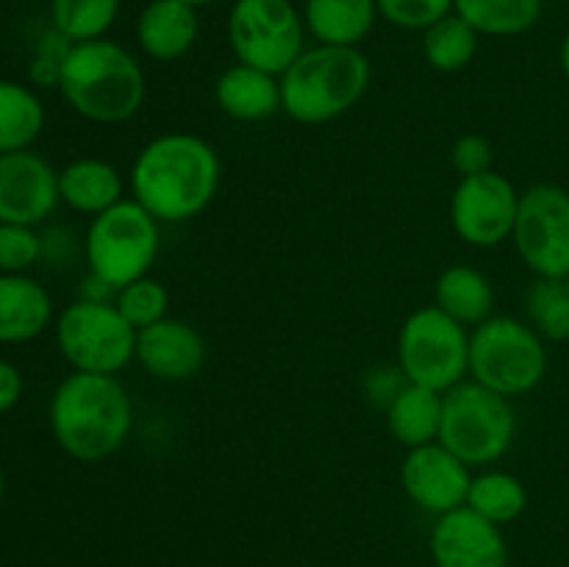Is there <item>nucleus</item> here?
I'll return each instance as SVG.
<instances>
[{
  "mask_svg": "<svg viewBox=\"0 0 569 567\" xmlns=\"http://www.w3.org/2000/svg\"><path fill=\"white\" fill-rule=\"evenodd\" d=\"M222 165L209 139L189 131L159 133L142 145L131 167V192L159 222L203 215L220 192Z\"/></svg>",
  "mask_w": 569,
  "mask_h": 567,
  "instance_id": "f257e3e1",
  "label": "nucleus"
},
{
  "mask_svg": "<svg viewBox=\"0 0 569 567\" xmlns=\"http://www.w3.org/2000/svg\"><path fill=\"white\" fill-rule=\"evenodd\" d=\"M133 404L117 376L72 370L50 398V431L76 461H103L128 442Z\"/></svg>",
  "mask_w": 569,
  "mask_h": 567,
  "instance_id": "f03ea898",
  "label": "nucleus"
},
{
  "mask_svg": "<svg viewBox=\"0 0 569 567\" xmlns=\"http://www.w3.org/2000/svg\"><path fill=\"white\" fill-rule=\"evenodd\" d=\"M59 92L76 115L98 126H120L139 115L148 98L142 64L114 39L72 42L59 76Z\"/></svg>",
  "mask_w": 569,
  "mask_h": 567,
  "instance_id": "7ed1b4c3",
  "label": "nucleus"
},
{
  "mask_svg": "<svg viewBox=\"0 0 569 567\" xmlns=\"http://www.w3.org/2000/svg\"><path fill=\"white\" fill-rule=\"evenodd\" d=\"M370 78V59L359 48H306L281 76V111L303 126H326L359 106Z\"/></svg>",
  "mask_w": 569,
  "mask_h": 567,
  "instance_id": "20e7f679",
  "label": "nucleus"
},
{
  "mask_svg": "<svg viewBox=\"0 0 569 567\" xmlns=\"http://www.w3.org/2000/svg\"><path fill=\"white\" fill-rule=\"evenodd\" d=\"M87 265L94 281L117 292L150 276L161 248V222L133 198L92 217L87 228Z\"/></svg>",
  "mask_w": 569,
  "mask_h": 567,
  "instance_id": "39448f33",
  "label": "nucleus"
},
{
  "mask_svg": "<svg viewBox=\"0 0 569 567\" xmlns=\"http://www.w3.org/2000/svg\"><path fill=\"white\" fill-rule=\"evenodd\" d=\"M548 361V345L528 320L492 315L470 328V378L503 398L533 392Z\"/></svg>",
  "mask_w": 569,
  "mask_h": 567,
  "instance_id": "423d86ee",
  "label": "nucleus"
},
{
  "mask_svg": "<svg viewBox=\"0 0 569 567\" xmlns=\"http://www.w3.org/2000/svg\"><path fill=\"white\" fill-rule=\"evenodd\" d=\"M517 417L511 400L483 384L465 378L442 392V428L439 442L459 456L467 467H489L515 445Z\"/></svg>",
  "mask_w": 569,
  "mask_h": 567,
  "instance_id": "0eeeda50",
  "label": "nucleus"
},
{
  "mask_svg": "<svg viewBox=\"0 0 569 567\" xmlns=\"http://www.w3.org/2000/svg\"><path fill=\"white\" fill-rule=\"evenodd\" d=\"M56 345L76 372L117 376L137 354V328L109 298H78L56 317Z\"/></svg>",
  "mask_w": 569,
  "mask_h": 567,
  "instance_id": "6e6552de",
  "label": "nucleus"
},
{
  "mask_svg": "<svg viewBox=\"0 0 569 567\" xmlns=\"http://www.w3.org/2000/svg\"><path fill=\"white\" fill-rule=\"evenodd\" d=\"M398 367L406 381L448 392L470 378V328L439 306H420L398 331Z\"/></svg>",
  "mask_w": 569,
  "mask_h": 567,
  "instance_id": "1a4fd4ad",
  "label": "nucleus"
},
{
  "mask_svg": "<svg viewBox=\"0 0 569 567\" xmlns=\"http://www.w3.org/2000/svg\"><path fill=\"white\" fill-rule=\"evenodd\" d=\"M303 11L292 0H237L228 14V42L237 61L283 76L306 50Z\"/></svg>",
  "mask_w": 569,
  "mask_h": 567,
  "instance_id": "9d476101",
  "label": "nucleus"
},
{
  "mask_svg": "<svg viewBox=\"0 0 569 567\" xmlns=\"http://www.w3.org/2000/svg\"><path fill=\"white\" fill-rule=\"evenodd\" d=\"M517 256L537 278L569 276V189L533 183L520 192L515 233Z\"/></svg>",
  "mask_w": 569,
  "mask_h": 567,
  "instance_id": "9b49d317",
  "label": "nucleus"
},
{
  "mask_svg": "<svg viewBox=\"0 0 569 567\" xmlns=\"http://www.w3.org/2000/svg\"><path fill=\"white\" fill-rule=\"evenodd\" d=\"M520 189L498 170L459 178L450 195V226L470 248H498L515 233Z\"/></svg>",
  "mask_w": 569,
  "mask_h": 567,
  "instance_id": "f8f14e48",
  "label": "nucleus"
},
{
  "mask_svg": "<svg viewBox=\"0 0 569 567\" xmlns=\"http://www.w3.org/2000/svg\"><path fill=\"white\" fill-rule=\"evenodd\" d=\"M472 472L442 442L406 450L400 461V484L406 498L428 515H448L467 504Z\"/></svg>",
  "mask_w": 569,
  "mask_h": 567,
  "instance_id": "ddd939ff",
  "label": "nucleus"
},
{
  "mask_svg": "<svg viewBox=\"0 0 569 567\" xmlns=\"http://www.w3.org/2000/svg\"><path fill=\"white\" fill-rule=\"evenodd\" d=\"M433 567H509L503 528L470 506L439 515L428 537Z\"/></svg>",
  "mask_w": 569,
  "mask_h": 567,
  "instance_id": "4468645a",
  "label": "nucleus"
},
{
  "mask_svg": "<svg viewBox=\"0 0 569 567\" xmlns=\"http://www.w3.org/2000/svg\"><path fill=\"white\" fill-rule=\"evenodd\" d=\"M59 203V170L48 159L33 150L0 153V222L37 228Z\"/></svg>",
  "mask_w": 569,
  "mask_h": 567,
  "instance_id": "2eb2a0df",
  "label": "nucleus"
},
{
  "mask_svg": "<svg viewBox=\"0 0 569 567\" xmlns=\"http://www.w3.org/2000/svg\"><path fill=\"white\" fill-rule=\"evenodd\" d=\"M133 361L159 381H189L206 365V339L192 322L164 317L137 331Z\"/></svg>",
  "mask_w": 569,
  "mask_h": 567,
  "instance_id": "dca6fc26",
  "label": "nucleus"
},
{
  "mask_svg": "<svg viewBox=\"0 0 569 567\" xmlns=\"http://www.w3.org/2000/svg\"><path fill=\"white\" fill-rule=\"evenodd\" d=\"M198 9L183 0H150L137 17V42L153 61H178L198 44Z\"/></svg>",
  "mask_w": 569,
  "mask_h": 567,
  "instance_id": "f3484780",
  "label": "nucleus"
},
{
  "mask_svg": "<svg viewBox=\"0 0 569 567\" xmlns=\"http://www.w3.org/2000/svg\"><path fill=\"white\" fill-rule=\"evenodd\" d=\"M214 100L237 122L270 120L281 111V76L237 61L214 81Z\"/></svg>",
  "mask_w": 569,
  "mask_h": 567,
  "instance_id": "a211bd4d",
  "label": "nucleus"
},
{
  "mask_svg": "<svg viewBox=\"0 0 569 567\" xmlns=\"http://www.w3.org/2000/svg\"><path fill=\"white\" fill-rule=\"evenodd\" d=\"M53 320V300L26 272H0V342L20 345L37 339Z\"/></svg>",
  "mask_w": 569,
  "mask_h": 567,
  "instance_id": "6ab92c4d",
  "label": "nucleus"
},
{
  "mask_svg": "<svg viewBox=\"0 0 569 567\" xmlns=\"http://www.w3.org/2000/svg\"><path fill=\"white\" fill-rule=\"evenodd\" d=\"M59 198L78 215L98 217L126 200V181L111 161L83 156L59 170Z\"/></svg>",
  "mask_w": 569,
  "mask_h": 567,
  "instance_id": "aec40b11",
  "label": "nucleus"
},
{
  "mask_svg": "<svg viewBox=\"0 0 569 567\" xmlns=\"http://www.w3.org/2000/svg\"><path fill=\"white\" fill-rule=\"evenodd\" d=\"M387 428L406 450L439 442L442 428V392L403 381L387 404Z\"/></svg>",
  "mask_w": 569,
  "mask_h": 567,
  "instance_id": "412c9836",
  "label": "nucleus"
},
{
  "mask_svg": "<svg viewBox=\"0 0 569 567\" xmlns=\"http://www.w3.org/2000/svg\"><path fill=\"white\" fill-rule=\"evenodd\" d=\"M376 0H306L303 6L306 31L317 44L359 48L376 28Z\"/></svg>",
  "mask_w": 569,
  "mask_h": 567,
  "instance_id": "4be33fe9",
  "label": "nucleus"
},
{
  "mask_svg": "<svg viewBox=\"0 0 569 567\" xmlns=\"http://www.w3.org/2000/svg\"><path fill=\"white\" fill-rule=\"evenodd\" d=\"M433 306L465 328H476L492 317L495 287L478 267L450 265L433 284Z\"/></svg>",
  "mask_w": 569,
  "mask_h": 567,
  "instance_id": "5701e85b",
  "label": "nucleus"
},
{
  "mask_svg": "<svg viewBox=\"0 0 569 567\" xmlns=\"http://www.w3.org/2000/svg\"><path fill=\"white\" fill-rule=\"evenodd\" d=\"M44 128V106L31 87L0 78V153L28 150Z\"/></svg>",
  "mask_w": 569,
  "mask_h": 567,
  "instance_id": "b1692460",
  "label": "nucleus"
},
{
  "mask_svg": "<svg viewBox=\"0 0 569 567\" xmlns=\"http://www.w3.org/2000/svg\"><path fill=\"white\" fill-rule=\"evenodd\" d=\"M453 11L481 37H520L542 17V0H453Z\"/></svg>",
  "mask_w": 569,
  "mask_h": 567,
  "instance_id": "393cba45",
  "label": "nucleus"
},
{
  "mask_svg": "<svg viewBox=\"0 0 569 567\" xmlns=\"http://www.w3.org/2000/svg\"><path fill=\"white\" fill-rule=\"evenodd\" d=\"M465 506L503 528L528 509V489L515 472L487 467L478 476H472Z\"/></svg>",
  "mask_w": 569,
  "mask_h": 567,
  "instance_id": "a878e982",
  "label": "nucleus"
},
{
  "mask_svg": "<svg viewBox=\"0 0 569 567\" xmlns=\"http://www.w3.org/2000/svg\"><path fill=\"white\" fill-rule=\"evenodd\" d=\"M478 42H481V33L453 11L422 31V56L431 70L461 72L476 59Z\"/></svg>",
  "mask_w": 569,
  "mask_h": 567,
  "instance_id": "bb28decb",
  "label": "nucleus"
},
{
  "mask_svg": "<svg viewBox=\"0 0 569 567\" xmlns=\"http://www.w3.org/2000/svg\"><path fill=\"white\" fill-rule=\"evenodd\" d=\"M122 0H50L53 31L70 42L103 39L120 17Z\"/></svg>",
  "mask_w": 569,
  "mask_h": 567,
  "instance_id": "cd10ccee",
  "label": "nucleus"
},
{
  "mask_svg": "<svg viewBox=\"0 0 569 567\" xmlns=\"http://www.w3.org/2000/svg\"><path fill=\"white\" fill-rule=\"evenodd\" d=\"M528 322L545 342L569 339V287L565 278H537L526 292Z\"/></svg>",
  "mask_w": 569,
  "mask_h": 567,
  "instance_id": "c85d7f7f",
  "label": "nucleus"
},
{
  "mask_svg": "<svg viewBox=\"0 0 569 567\" xmlns=\"http://www.w3.org/2000/svg\"><path fill=\"white\" fill-rule=\"evenodd\" d=\"M114 304L117 309H120V315L126 317L137 331L170 317L167 315V311H170V292H167L164 284L156 281L153 276L137 278V281L117 289Z\"/></svg>",
  "mask_w": 569,
  "mask_h": 567,
  "instance_id": "c756f323",
  "label": "nucleus"
},
{
  "mask_svg": "<svg viewBox=\"0 0 569 567\" xmlns=\"http://www.w3.org/2000/svg\"><path fill=\"white\" fill-rule=\"evenodd\" d=\"M378 17L403 31H426L453 14V0H376Z\"/></svg>",
  "mask_w": 569,
  "mask_h": 567,
  "instance_id": "7c9ffc66",
  "label": "nucleus"
},
{
  "mask_svg": "<svg viewBox=\"0 0 569 567\" xmlns=\"http://www.w3.org/2000/svg\"><path fill=\"white\" fill-rule=\"evenodd\" d=\"M42 259V239L33 226L0 222V272H26Z\"/></svg>",
  "mask_w": 569,
  "mask_h": 567,
  "instance_id": "2f4dec72",
  "label": "nucleus"
},
{
  "mask_svg": "<svg viewBox=\"0 0 569 567\" xmlns=\"http://www.w3.org/2000/svg\"><path fill=\"white\" fill-rule=\"evenodd\" d=\"M492 161H495L492 142H489L483 133H476V131L461 133V137L453 142V148H450V165H453V170L459 172V178L495 170Z\"/></svg>",
  "mask_w": 569,
  "mask_h": 567,
  "instance_id": "473e14b6",
  "label": "nucleus"
},
{
  "mask_svg": "<svg viewBox=\"0 0 569 567\" xmlns=\"http://www.w3.org/2000/svg\"><path fill=\"white\" fill-rule=\"evenodd\" d=\"M70 48V39H64L59 31H53V37L44 39V42L39 44L37 56H33L31 81L37 83V87H59L61 64H64V56Z\"/></svg>",
  "mask_w": 569,
  "mask_h": 567,
  "instance_id": "72a5a7b5",
  "label": "nucleus"
},
{
  "mask_svg": "<svg viewBox=\"0 0 569 567\" xmlns=\"http://www.w3.org/2000/svg\"><path fill=\"white\" fill-rule=\"evenodd\" d=\"M22 398V376L11 361L0 359V415L14 409Z\"/></svg>",
  "mask_w": 569,
  "mask_h": 567,
  "instance_id": "f704fd0d",
  "label": "nucleus"
},
{
  "mask_svg": "<svg viewBox=\"0 0 569 567\" xmlns=\"http://www.w3.org/2000/svg\"><path fill=\"white\" fill-rule=\"evenodd\" d=\"M559 61H561V72H565V76H567V81H569V31H567V37L561 39Z\"/></svg>",
  "mask_w": 569,
  "mask_h": 567,
  "instance_id": "c9c22d12",
  "label": "nucleus"
},
{
  "mask_svg": "<svg viewBox=\"0 0 569 567\" xmlns=\"http://www.w3.org/2000/svg\"><path fill=\"white\" fill-rule=\"evenodd\" d=\"M183 3L194 6V9H203V6H214V3H220V0H183Z\"/></svg>",
  "mask_w": 569,
  "mask_h": 567,
  "instance_id": "e433bc0d",
  "label": "nucleus"
},
{
  "mask_svg": "<svg viewBox=\"0 0 569 567\" xmlns=\"http://www.w3.org/2000/svg\"><path fill=\"white\" fill-rule=\"evenodd\" d=\"M3 493H6V478H3V470H0V500H3Z\"/></svg>",
  "mask_w": 569,
  "mask_h": 567,
  "instance_id": "4c0bfd02",
  "label": "nucleus"
},
{
  "mask_svg": "<svg viewBox=\"0 0 569 567\" xmlns=\"http://www.w3.org/2000/svg\"><path fill=\"white\" fill-rule=\"evenodd\" d=\"M565 281H567V287H569V276H567V278H565Z\"/></svg>",
  "mask_w": 569,
  "mask_h": 567,
  "instance_id": "58836bf2",
  "label": "nucleus"
}]
</instances>
